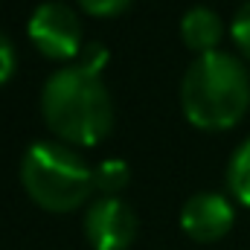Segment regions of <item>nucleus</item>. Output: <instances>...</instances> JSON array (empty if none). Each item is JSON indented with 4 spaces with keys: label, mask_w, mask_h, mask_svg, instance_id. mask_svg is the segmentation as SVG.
Instances as JSON below:
<instances>
[{
    "label": "nucleus",
    "mask_w": 250,
    "mask_h": 250,
    "mask_svg": "<svg viewBox=\"0 0 250 250\" xmlns=\"http://www.w3.org/2000/svg\"><path fill=\"white\" fill-rule=\"evenodd\" d=\"M41 114L62 140L79 146L99 143L114 125V105L105 82L82 62L47 76L41 87Z\"/></svg>",
    "instance_id": "1"
},
{
    "label": "nucleus",
    "mask_w": 250,
    "mask_h": 250,
    "mask_svg": "<svg viewBox=\"0 0 250 250\" xmlns=\"http://www.w3.org/2000/svg\"><path fill=\"white\" fill-rule=\"evenodd\" d=\"M181 105L187 120L198 128H233L250 105V79L245 64L221 50L201 53L184 73Z\"/></svg>",
    "instance_id": "2"
},
{
    "label": "nucleus",
    "mask_w": 250,
    "mask_h": 250,
    "mask_svg": "<svg viewBox=\"0 0 250 250\" xmlns=\"http://www.w3.org/2000/svg\"><path fill=\"white\" fill-rule=\"evenodd\" d=\"M21 181L44 209L70 212L96 189V169L64 143L35 140L21 157Z\"/></svg>",
    "instance_id": "3"
},
{
    "label": "nucleus",
    "mask_w": 250,
    "mask_h": 250,
    "mask_svg": "<svg viewBox=\"0 0 250 250\" xmlns=\"http://www.w3.org/2000/svg\"><path fill=\"white\" fill-rule=\"evenodd\" d=\"M26 32L35 44V50L47 59L67 62L76 53H82V21L76 9H70L62 0H44L26 23Z\"/></svg>",
    "instance_id": "4"
},
{
    "label": "nucleus",
    "mask_w": 250,
    "mask_h": 250,
    "mask_svg": "<svg viewBox=\"0 0 250 250\" xmlns=\"http://www.w3.org/2000/svg\"><path fill=\"white\" fill-rule=\"evenodd\" d=\"M84 236L93 250H125L137 236L134 209L117 195L96 198L84 212Z\"/></svg>",
    "instance_id": "5"
},
{
    "label": "nucleus",
    "mask_w": 250,
    "mask_h": 250,
    "mask_svg": "<svg viewBox=\"0 0 250 250\" xmlns=\"http://www.w3.org/2000/svg\"><path fill=\"white\" fill-rule=\"evenodd\" d=\"M236 209L218 192H198L181 209V227L195 242H215L233 227Z\"/></svg>",
    "instance_id": "6"
},
{
    "label": "nucleus",
    "mask_w": 250,
    "mask_h": 250,
    "mask_svg": "<svg viewBox=\"0 0 250 250\" xmlns=\"http://www.w3.org/2000/svg\"><path fill=\"white\" fill-rule=\"evenodd\" d=\"M181 35L187 47L198 53H212L215 44L221 41V18L209 6H192L181 18Z\"/></svg>",
    "instance_id": "7"
},
{
    "label": "nucleus",
    "mask_w": 250,
    "mask_h": 250,
    "mask_svg": "<svg viewBox=\"0 0 250 250\" xmlns=\"http://www.w3.org/2000/svg\"><path fill=\"white\" fill-rule=\"evenodd\" d=\"M227 187L245 207H250V137L233 151L227 163Z\"/></svg>",
    "instance_id": "8"
},
{
    "label": "nucleus",
    "mask_w": 250,
    "mask_h": 250,
    "mask_svg": "<svg viewBox=\"0 0 250 250\" xmlns=\"http://www.w3.org/2000/svg\"><path fill=\"white\" fill-rule=\"evenodd\" d=\"M128 184V163L120 157H108L96 166V187L105 195H117Z\"/></svg>",
    "instance_id": "9"
},
{
    "label": "nucleus",
    "mask_w": 250,
    "mask_h": 250,
    "mask_svg": "<svg viewBox=\"0 0 250 250\" xmlns=\"http://www.w3.org/2000/svg\"><path fill=\"white\" fill-rule=\"evenodd\" d=\"M230 32H233V41L242 47V53L250 56V0H245L236 15H233V23H230Z\"/></svg>",
    "instance_id": "10"
},
{
    "label": "nucleus",
    "mask_w": 250,
    "mask_h": 250,
    "mask_svg": "<svg viewBox=\"0 0 250 250\" xmlns=\"http://www.w3.org/2000/svg\"><path fill=\"white\" fill-rule=\"evenodd\" d=\"M131 0H79V6L82 9H87L90 15H120L125 6H128Z\"/></svg>",
    "instance_id": "11"
},
{
    "label": "nucleus",
    "mask_w": 250,
    "mask_h": 250,
    "mask_svg": "<svg viewBox=\"0 0 250 250\" xmlns=\"http://www.w3.org/2000/svg\"><path fill=\"white\" fill-rule=\"evenodd\" d=\"M79 62L87 64V67L96 70V73H102V67H105V62H108V50H105L99 41H93V44H87V47L79 53Z\"/></svg>",
    "instance_id": "12"
},
{
    "label": "nucleus",
    "mask_w": 250,
    "mask_h": 250,
    "mask_svg": "<svg viewBox=\"0 0 250 250\" xmlns=\"http://www.w3.org/2000/svg\"><path fill=\"white\" fill-rule=\"evenodd\" d=\"M12 70H15V47H12V41L0 32V84L12 76Z\"/></svg>",
    "instance_id": "13"
}]
</instances>
